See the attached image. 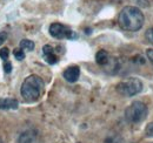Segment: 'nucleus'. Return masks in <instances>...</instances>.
Instances as JSON below:
<instances>
[{
    "mask_svg": "<svg viewBox=\"0 0 153 143\" xmlns=\"http://www.w3.org/2000/svg\"><path fill=\"white\" fill-rule=\"evenodd\" d=\"M143 90V82L138 77H130L125 81H121L117 86V91L123 95L131 97L137 94H139Z\"/></svg>",
    "mask_w": 153,
    "mask_h": 143,
    "instance_id": "nucleus-4",
    "label": "nucleus"
},
{
    "mask_svg": "<svg viewBox=\"0 0 153 143\" xmlns=\"http://www.w3.org/2000/svg\"><path fill=\"white\" fill-rule=\"evenodd\" d=\"M96 61L97 63L100 65V66H106L110 62V55H108V53L106 51L100 49L96 54Z\"/></svg>",
    "mask_w": 153,
    "mask_h": 143,
    "instance_id": "nucleus-10",
    "label": "nucleus"
},
{
    "mask_svg": "<svg viewBox=\"0 0 153 143\" xmlns=\"http://www.w3.org/2000/svg\"><path fill=\"white\" fill-rule=\"evenodd\" d=\"M20 48L21 49H27V51H33L34 49V42L32 40H28V39H22L20 41Z\"/></svg>",
    "mask_w": 153,
    "mask_h": 143,
    "instance_id": "nucleus-11",
    "label": "nucleus"
},
{
    "mask_svg": "<svg viewBox=\"0 0 153 143\" xmlns=\"http://www.w3.org/2000/svg\"><path fill=\"white\" fill-rule=\"evenodd\" d=\"M147 106L141 101H134L125 110V117L131 123H140L147 116Z\"/></svg>",
    "mask_w": 153,
    "mask_h": 143,
    "instance_id": "nucleus-3",
    "label": "nucleus"
},
{
    "mask_svg": "<svg viewBox=\"0 0 153 143\" xmlns=\"http://www.w3.org/2000/svg\"><path fill=\"white\" fill-rule=\"evenodd\" d=\"M42 55L48 65H54L58 62V56L54 53V48L51 45H45L42 47Z\"/></svg>",
    "mask_w": 153,
    "mask_h": 143,
    "instance_id": "nucleus-7",
    "label": "nucleus"
},
{
    "mask_svg": "<svg viewBox=\"0 0 153 143\" xmlns=\"http://www.w3.org/2000/svg\"><path fill=\"white\" fill-rule=\"evenodd\" d=\"M62 76L67 82H71V83L76 82L80 76V68L78 66H71L64 71Z\"/></svg>",
    "mask_w": 153,
    "mask_h": 143,
    "instance_id": "nucleus-6",
    "label": "nucleus"
},
{
    "mask_svg": "<svg viewBox=\"0 0 153 143\" xmlns=\"http://www.w3.org/2000/svg\"><path fill=\"white\" fill-rule=\"evenodd\" d=\"M45 90V83L42 79L38 75H30L27 76L20 88L21 96L27 102H36L42 95Z\"/></svg>",
    "mask_w": 153,
    "mask_h": 143,
    "instance_id": "nucleus-2",
    "label": "nucleus"
},
{
    "mask_svg": "<svg viewBox=\"0 0 153 143\" xmlns=\"http://www.w3.org/2000/svg\"><path fill=\"white\" fill-rule=\"evenodd\" d=\"M146 55H147V57H149V60L151 61L153 63V49H147V52H146Z\"/></svg>",
    "mask_w": 153,
    "mask_h": 143,
    "instance_id": "nucleus-19",
    "label": "nucleus"
},
{
    "mask_svg": "<svg viewBox=\"0 0 153 143\" xmlns=\"http://www.w3.org/2000/svg\"><path fill=\"white\" fill-rule=\"evenodd\" d=\"M4 71H5V73L10 74V73L12 72V63H11V62H8V61H6V62H5V65H4Z\"/></svg>",
    "mask_w": 153,
    "mask_h": 143,
    "instance_id": "nucleus-17",
    "label": "nucleus"
},
{
    "mask_svg": "<svg viewBox=\"0 0 153 143\" xmlns=\"http://www.w3.org/2000/svg\"><path fill=\"white\" fill-rule=\"evenodd\" d=\"M50 34H51V36L59 39V40H61V39L72 40V39L76 38V34L72 29H70L68 27H66L65 25L59 24V22H54L50 26Z\"/></svg>",
    "mask_w": 153,
    "mask_h": 143,
    "instance_id": "nucleus-5",
    "label": "nucleus"
},
{
    "mask_svg": "<svg viewBox=\"0 0 153 143\" xmlns=\"http://www.w3.org/2000/svg\"><path fill=\"white\" fill-rule=\"evenodd\" d=\"M145 134L147 137H153V121L150 122L145 128Z\"/></svg>",
    "mask_w": 153,
    "mask_h": 143,
    "instance_id": "nucleus-14",
    "label": "nucleus"
},
{
    "mask_svg": "<svg viewBox=\"0 0 153 143\" xmlns=\"http://www.w3.org/2000/svg\"><path fill=\"white\" fill-rule=\"evenodd\" d=\"M8 56H10V49H8V48L4 47V48H1V49H0V57H1L2 60L7 61Z\"/></svg>",
    "mask_w": 153,
    "mask_h": 143,
    "instance_id": "nucleus-13",
    "label": "nucleus"
},
{
    "mask_svg": "<svg viewBox=\"0 0 153 143\" xmlns=\"http://www.w3.org/2000/svg\"><path fill=\"white\" fill-rule=\"evenodd\" d=\"M145 36H146V40H147L151 45H153V27L152 28H150V29L146 32Z\"/></svg>",
    "mask_w": 153,
    "mask_h": 143,
    "instance_id": "nucleus-15",
    "label": "nucleus"
},
{
    "mask_svg": "<svg viewBox=\"0 0 153 143\" xmlns=\"http://www.w3.org/2000/svg\"><path fill=\"white\" fill-rule=\"evenodd\" d=\"M37 141V133L32 129L21 133L18 137V143H36Z\"/></svg>",
    "mask_w": 153,
    "mask_h": 143,
    "instance_id": "nucleus-8",
    "label": "nucleus"
},
{
    "mask_svg": "<svg viewBox=\"0 0 153 143\" xmlns=\"http://www.w3.org/2000/svg\"><path fill=\"white\" fill-rule=\"evenodd\" d=\"M18 107H19V102H18L17 99H13V97L0 99V109H1V110L17 109Z\"/></svg>",
    "mask_w": 153,
    "mask_h": 143,
    "instance_id": "nucleus-9",
    "label": "nucleus"
},
{
    "mask_svg": "<svg viewBox=\"0 0 153 143\" xmlns=\"http://www.w3.org/2000/svg\"><path fill=\"white\" fill-rule=\"evenodd\" d=\"M6 39H7V34L5 32H0V46L6 41Z\"/></svg>",
    "mask_w": 153,
    "mask_h": 143,
    "instance_id": "nucleus-18",
    "label": "nucleus"
},
{
    "mask_svg": "<svg viewBox=\"0 0 153 143\" xmlns=\"http://www.w3.org/2000/svg\"><path fill=\"white\" fill-rule=\"evenodd\" d=\"M104 143H119V140L117 136H108V137H106Z\"/></svg>",
    "mask_w": 153,
    "mask_h": 143,
    "instance_id": "nucleus-16",
    "label": "nucleus"
},
{
    "mask_svg": "<svg viewBox=\"0 0 153 143\" xmlns=\"http://www.w3.org/2000/svg\"><path fill=\"white\" fill-rule=\"evenodd\" d=\"M13 54H14L16 59H17V60H19V61H21V60H24V59H25V53H24V51H22L21 48H17V49H14Z\"/></svg>",
    "mask_w": 153,
    "mask_h": 143,
    "instance_id": "nucleus-12",
    "label": "nucleus"
},
{
    "mask_svg": "<svg viewBox=\"0 0 153 143\" xmlns=\"http://www.w3.org/2000/svg\"><path fill=\"white\" fill-rule=\"evenodd\" d=\"M145 17L140 8L135 6L124 7L118 17V24L121 29L127 32H137L144 26Z\"/></svg>",
    "mask_w": 153,
    "mask_h": 143,
    "instance_id": "nucleus-1",
    "label": "nucleus"
}]
</instances>
